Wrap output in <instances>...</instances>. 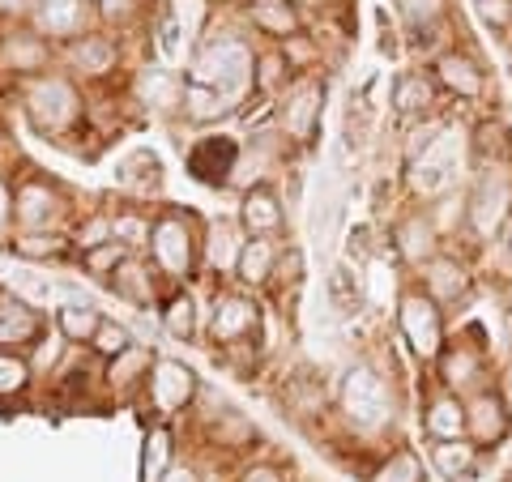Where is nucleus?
Listing matches in <instances>:
<instances>
[{"label": "nucleus", "mask_w": 512, "mask_h": 482, "mask_svg": "<svg viewBox=\"0 0 512 482\" xmlns=\"http://www.w3.org/2000/svg\"><path fill=\"white\" fill-rule=\"evenodd\" d=\"M512 218V163L500 167H474V180L466 192V235L478 248L495 244Z\"/></svg>", "instance_id": "f257e3e1"}, {"label": "nucleus", "mask_w": 512, "mask_h": 482, "mask_svg": "<svg viewBox=\"0 0 512 482\" xmlns=\"http://www.w3.org/2000/svg\"><path fill=\"white\" fill-rule=\"evenodd\" d=\"M338 414L350 431L359 436H376L393 423V393H389V380H384L376 367L355 363L338 384Z\"/></svg>", "instance_id": "f03ea898"}, {"label": "nucleus", "mask_w": 512, "mask_h": 482, "mask_svg": "<svg viewBox=\"0 0 512 482\" xmlns=\"http://www.w3.org/2000/svg\"><path fill=\"white\" fill-rule=\"evenodd\" d=\"M397 333H402V342L410 346L414 359H423V363L440 359V350L448 342V325H444V308L423 286H406L397 295Z\"/></svg>", "instance_id": "7ed1b4c3"}, {"label": "nucleus", "mask_w": 512, "mask_h": 482, "mask_svg": "<svg viewBox=\"0 0 512 482\" xmlns=\"http://www.w3.org/2000/svg\"><path fill=\"white\" fill-rule=\"evenodd\" d=\"M192 82L218 90L222 99H235L248 82H256V56L248 52V43H239V39L205 43L197 64H192Z\"/></svg>", "instance_id": "20e7f679"}, {"label": "nucleus", "mask_w": 512, "mask_h": 482, "mask_svg": "<svg viewBox=\"0 0 512 482\" xmlns=\"http://www.w3.org/2000/svg\"><path fill=\"white\" fill-rule=\"evenodd\" d=\"M436 367V384L448 393H457V397H474V393H483L491 389V359H487V346L483 342H474V337H448L444 350H440V359L431 363Z\"/></svg>", "instance_id": "39448f33"}, {"label": "nucleus", "mask_w": 512, "mask_h": 482, "mask_svg": "<svg viewBox=\"0 0 512 482\" xmlns=\"http://www.w3.org/2000/svg\"><path fill=\"white\" fill-rule=\"evenodd\" d=\"M210 342L222 350H256L261 342V308L244 295H218L210 308Z\"/></svg>", "instance_id": "423d86ee"}, {"label": "nucleus", "mask_w": 512, "mask_h": 482, "mask_svg": "<svg viewBox=\"0 0 512 482\" xmlns=\"http://www.w3.org/2000/svg\"><path fill=\"white\" fill-rule=\"evenodd\" d=\"M325 94H329V86L320 82V77H299V82L282 94V107H278L282 133L299 141V146H312L316 141L320 116H325Z\"/></svg>", "instance_id": "0eeeda50"}, {"label": "nucleus", "mask_w": 512, "mask_h": 482, "mask_svg": "<svg viewBox=\"0 0 512 482\" xmlns=\"http://www.w3.org/2000/svg\"><path fill=\"white\" fill-rule=\"evenodd\" d=\"M512 436V406L500 397V389H483L466 397V440L474 448H483V453H495V448H504Z\"/></svg>", "instance_id": "6e6552de"}, {"label": "nucleus", "mask_w": 512, "mask_h": 482, "mask_svg": "<svg viewBox=\"0 0 512 482\" xmlns=\"http://www.w3.org/2000/svg\"><path fill=\"white\" fill-rule=\"evenodd\" d=\"M406 184L419 201H431L436 205L440 197H448V192H457V154H453V137H436V146H431L427 154H419L414 163H406Z\"/></svg>", "instance_id": "1a4fd4ad"}, {"label": "nucleus", "mask_w": 512, "mask_h": 482, "mask_svg": "<svg viewBox=\"0 0 512 482\" xmlns=\"http://www.w3.org/2000/svg\"><path fill=\"white\" fill-rule=\"evenodd\" d=\"M150 252L154 265L167 273V278H188L192 265H197V235H192V222L184 214H163L150 231Z\"/></svg>", "instance_id": "9d476101"}, {"label": "nucleus", "mask_w": 512, "mask_h": 482, "mask_svg": "<svg viewBox=\"0 0 512 482\" xmlns=\"http://www.w3.org/2000/svg\"><path fill=\"white\" fill-rule=\"evenodd\" d=\"M431 77L440 82L444 94H453V99H466V103H478L483 94L491 90V73L483 69V60L466 47H448L431 60Z\"/></svg>", "instance_id": "9b49d317"}, {"label": "nucleus", "mask_w": 512, "mask_h": 482, "mask_svg": "<svg viewBox=\"0 0 512 482\" xmlns=\"http://www.w3.org/2000/svg\"><path fill=\"white\" fill-rule=\"evenodd\" d=\"M423 291L436 299L440 308L470 299V291H474V269H470V261H461L457 252H436L423 265Z\"/></svg>", "instance_id": "f8f14e48"}, {"label": "nucleus", "mask_w": 512, "mask_h": 482, "mask_svg": "<svg viewBox=\"0 0 512 482\" xmlns=\"http://www.w3.org/2000/svg\"><path fill=\"white\" fill-rule=\"evenodd\" d=\"M146 393L158 414H180L188 401L197 397V376L175 359H154L150 376H146Z\"/></svg>", "instance_id": "ddd939ff"}, {"label": "nucleus", "mask_w": 512, "mask_h": 482, "mask_svg": "<svg viewBox=\"0 0 512 482\" xmlns=\"http://www.w3.org/2000/svg\"><path fill=\"white\" fill-rule=\"evenodd\" d=\"M239 167V141L235 137H201L197 146L188 150V175L201 184H227Z\"/></svg>", "instance_id": "4468645a"}, {"label": "nucleus", "mask_w": 512, "mask_h": 482, "mask_svg": "<svg viewBox=\"0 0 512 482\" xmlns=\"http://www.w3.org/2000/svg\"><path fill=\"white\" fill-rule=\"evenodd\" d=\"M440 227L431 222V214L427 210H410L406 218H397V227H393V248H397V256H402L406 265H414V269H423L431 256L440 252Z\"/></svg>", "instance_id": "2eb2a0df"}, {"label": "nucleus", "mask_w": 512, "mask_h": 482, "mask_svg": "<svg viewBox=\"0 0 512 482\" xmlns=\"http://www.w3.org/2000/svg\"><path fill=\"white\" fill-rule=\"evenodd\" d=\"M73 116H77V94L69 82L47 77V82L30 90V120H35L39 133H60Z\"/></svg>", "instance_id": "dca6fc26"}, {"label": "nucleus", "mask_w": 512, "mask_h": 482, "mask_svg": "<svg viewBox=\"0 0 512 482\" xmlns=\"http://www.w3.org/2000/svg\"><path fill=\"white\" fill-rule=\"evenodd\" d=\"M419 427L427 440H466V397L436 389L423 401Z\"/></svg>", "instance_id": "f3484780"}, {"label": "nucleus", "mask_w": 512, "mask_h": 482, "mask_svg": "<svg viewBox=\"0 0 512 482\" xmlns=\"http://www.w3.org/2000/svg\"><path fill=\"white\" fill-rule=\"evenodd\" d=\"M239 227H244L248 239H269L286 227V214H282V201L269 184H252L239 201Z\"/></svg>", "instance_id": "a211bd4d"}, {"label": "nucleus", "mask_w": 512, "mask_h": 482, "mask_svg": "<svg viewBox=\"0 0 512 482\" xmlns=\"http://www.w3.org/2000/svg\"><path fill=\"white\" fill-rule=\"evenodd\" d=\"M483 448H474L470 440H431L427 461L444 482H470L483 474Z\"/></svg>", "instance_id": "6ab92c4d"}, {"label": "nucleus", "mask_w": 512, "mask_h": 482, "mask_svg": "<svg viewBox=\"0 0 512 482\" xmlns=\"http://www.w3.org/2000/svg\"><path fill=\"white\" fill-rule=\"evenodd\" d=\"M440 103V82L423 69H410L393 82V111L402 120H427Z\"/></svg>", "instance_id": "aec40b11"}, {"label": "nucleus", "mask_w": 512, "mask_h": 482, "mask_svg": "<svg viewBox=\"0 0 512 482\" xmlns=\"http://www.w3.org/2000/svg\"><path fill=\"white\" fill-rule=\"evenodd\" d=\"M56 214H60V201H56L52 184H43V180H26V184L18 188V197H13V218L22 222V231H43V227H52Z\"/></svg>", "instance_id": "412c9836"}, {"label": "nucleus", "mask_w": 512, "mask_h": 482, "mask_svg": "<svg viewBox=\"0 0 512 482\" xmlns=\"http://www.w3.org/2000/svg\"><path fill=\"white\" fill-rule=\"evenodd\" d=\"M470 163L474 167H500L512 163V128L500 120H483L470 133Z\"/></svg>", "instance_id": "4be33fe9"}, {"label": "nucleus", "mask_w": 512, "mask_h": 482, "mask_svg": "<svg viewBox=\"0 0 512 482\" xmlns=\"http://www.w3.org/2000/svg\"><path fill=\"white\" fill-rule=\"evenodd\" d=\"M278 244L274 239H248L244 252H239V265H235V278L244 286H269L274 282V269H278Z\"/></svg>", "instance_id": "5701e85b"}, {"label": "nucleus", "mask_w": 512, "mask_h": 482, "mask_svg": "<svg viewBox=\"0 0 512 482\" xmlns=\"http://www.w3.org/2000/svg\"><path fill=\"white\" fill-rule=\"evenodd\" d=\"M26 342H39L35 308H26L22 299L0 291V346H26Z\"/></svg>", "instance_id": "b1692460"}, {"label": "nucleus", "mask_w": 512, "mask_h": 482, "mask_svg": "<svg viewBox=\"0 0 512 482\" xmlns=\"http://www.w3.org/2000/svg\"><path fill=\"white\" fill-rule=\"evenodd\" d=\"M248 18L269 39H286V43H291L299 35V13H295L291 0H252Z\"/></svg>", "instance_id": "393cba45"}, {"label": "nucleus", "mask_w": 512, "mask_h": 482, "mask_svg": "<svg viewBox=\"0 0 512 482\" xmlns=\"http://www.w3.org/2000/svg\"><path fill=\"white\" fill-rule=\"evenodd\" d=\"M107 286H111V291H116L120 299L137 303V308H150V303H154V278H150L146 261H137V256H128V261L107 278Z\"/></svg>", "instance_id": "a878e982"}, {"label": "nucleus", "mask_w": 512, "mask_h": 482, "mask_svg": "<svg viewBox=\"0 0 512 482\" xmlns=\"http://www.w3.org/2000/svg\"><path fill=\"white\" fill-rule=\"evenodd\" d=\"M86 9H90V0H43L39 26L47 35H77L86 22Z\"/></svg>", "instance_id": "bb28decb"}, {"label": "nucleus", "mask_w": 512, "mask_h": 482, "mask_svg": "<svg viewBox=\"0 0 512 482\" xmlns=\"http://www.w3.org/2000/svg\"><path fill=\"white\" fill-rule=\"evenodd\" d=\"M244 244H248V239H239V231L231 227V222H214V227H210V239H205V256H210V269H218V273H235Z\"/></svg>", "instance_id": "cd10ccee"}, {"label": "nucleus", "mask_w": 512, "mask_h": 482, "mask_svg": "<svg viewBox=\"0 0 512 482\" xmlns=\"http://www.w3.org/2000/svg\"><path fill=\"white\" fill-rule=\"evenodd\" d=\"M137 90H141V99L158 111H180L188 99V82H180L175 73H146Z\"/></svg>", "instance_id": "c85d7f7f"}, {"label": "nucleus", "mask_w": 512, "mask_h": 482, "mask_svg": "<svg viewBox=\"0 0 512 482\" xmlns=\"http://www.w3.org/2000/svg\"><path fill=\"white\" fill-rule=\"evenodd\" d=\"M56 320H60V337H64V342H86L90 346L107 316L99 308H90V303H69V308L56 312Z\"/></svg>", "instance_id": "c756f323"}, {"label": "nucleus", "mask_w": 512, "mask_h": 482, "mask_svg": "<svg viewBox=\"0 0 512 482\" xmlns=\"http://www.w3.org/2000/svg\"><path fill=\"white\" fill-rule=\"evenodd\" d=\"M367 482H427L423 457L414 453V448H397V453H389L372 474H367Z\"/></svg>", "instance_id": "7c9ffc66"}, {"label": "nucleus", "mask_w": 512, "mask_h": 482, "mask_svg": "<svg viewBox=\"0 0 512 482\" xmlns=\"http://www.w3.org/2000/svg\"><path fill=\"white\" fill-rule=\"evenodd\" d=\"M150 367H154V359H150V350H141V346H133V350H124L120 359H111V384H116L120 393H128V389H137V384H146V376H150Z\"/></svg>", "instance_id": "2f4dec72"}, {"label": "nucleus", "mask_w": 512, "mask_h": 482, "mask_svg": "<svg viewBox=\"0 0 512 482\" xmlns=\"http://www.w3.org/2000/svg\"><path fill=\"white\" fill-rule=\"evenodd\" d=\"M171 474V431L158 427L146 436V453H141V482H163Z\"/></svg>", "instance_id": "473e14b6"}, {"label": "nucleus", "mask_w": 512, "mask_h": 482, "mask_svg": "<svg viewBox=\"0 0 512 482\" xmlns=\"http://www.w3.org/2000/svg\"><path fill=\"white\" fill-rule=\"evenodd\" d=\"M111 60H116V47H111L107 39H99V35L73 39V64H77L82 73H107Z\"/></svg>", "instance_id": "72a5a7b5"}, {"label": "nucleus", "mask_w": 512, "mask_h": 482, "mask_svg": "<svg viewBox=\"0 0 512 482\" xmlns=\"http://www.w3.org/2000/svg\"><path fill=\"white\" fill-rule=\"evenodd\" d=\"M291 73H295V64H291V56H286V47L256 56V90L261 94H274L282 82H291Z\"/></svg>", "instance_id": "f704fd0d"}, {"label": "nucleus", "mask_w": 512, "mask_h": 482, "mask_svg": "<svg viewBox=\"0 0 512 482\" xmlns=\"http://www.w3.org/2000/svg\"><path fill=\"white\" fill-rule=\"evenodd\" d=\"M163 329L171 337H180V342H192L197 337V299L192 295H175L163 312Z\"/></svg>", "instance_id": "c9c22d12"}, {"label": "nucleus", "mask_w": 512, "mask_h": 482, "mask_svg": "<svg viewBox=\"0 0 512 482\" xmlns=\"http://www.w3.org/2000/svg\"><path fill=\"white\" fill-rule=\"evenodd\" d=\"M231 99H222L218 90L210 86H197V82H188V99H184V111H188V120H197V124H210L218 120L222 111H227Z\"/></svg>", "instance_id": "e433bc0d"}, {"label": "nucleus", "mask_w": 512, "mask_h": 482, "mask_svg": "<svg viewBox=\"0 0 512 482\" xmlns=\"http://www.w3.org/2000/svg\"><path fill=\"white\" fill-rule=\"evenodd\" d=\"M13 252L26 261H47V256H64V239L60 235H43V231H26L13 239Z\"/></svg>", "instance_id": "4c0bfd02"}, {"label": "nucleus", "mask_w": 512, "mask_h": 482, "mask_svg": "<svg viewBox=\"0 0 512 482\" xmlns=\"http://www.w3.org/2000/svg\"><path fill=\"white\" fill-rule=\"evenodd\" d=\"M90 346H94V355H103V359H120L124 350H133V333L124 325H116V320H103Z\"/></svg>", "instance_id": "58836bf2"}, {"label": "nucleus", "mask_w": 512, "mask_h": 482, "mask_svg": "<svg viewBox=\"0 0 512 482\" xmlns=\"http://www.w3.org/2000/svg\"><path fill=\"white\" fill-rule=\"evenodd\" d=\"M150 231H154V222L137 218V214H120V218H111V235H116L128 252L150 248Z\"/></svg>", "instance_id": "ea45409f"}, {"label": "nucleus", "mask_w": 512, "mask_h": 482, "mask_svg": "<svg viewBox=\"0 0 512 482\" xmlns=\"http://www.w3.org/2000/svg\"><path fill=\"white\" fill-rule=\"evenodd\" d=\"M128 256H133V252H128L120 239H107V244H99V248L86 252V269L99 273V278H111V273H116V269L128 261Z\"/></svg>", "instance_id": "a19ab883"}, {"label": "nucleus", "mask_w": 512, "mask_h": 482, "mask_svg": "<svg viewBox=\"0 0 512 482\" xmlns=\"http://www.w3.org/2000/svg\"><path fill=\"white\" fill-rule=\"evenodd\" d=\"M397 9H402V18L419 30V35L423 30L431 35V26L444 18V0H397Z\"/></svg>", "instance_id": "79ce46f5"}, {"label": "nucleus", "mask_w": 512, "mask_h": 482, "mask_svg": "<svg viewBox=\"0 0 512 482\" xmlns=\"http://www.w3.org/2000/svg\"><path fill=\"white\" fill-rule=\"evenodd\" d=\"M9 60L18 64V73H35V69H43V60H47V47H43V39H35V35L9 39Z\"/></svg>", "instance_id": "37998d69"}, {"label": "nucleus", "mask_w": 512, "mask_h": 482, "mask_svg": "<svg viewBox=\"0 0 512 482\" xmlns=\"http://www.w3.org/2000/svg\"><path fill=\"white\" fill-rule=\"evenodd\" d=\"M474 13L487 30H500V35H512V0H474Z\"/></svg>", "instance_id": "c03bdc74"}, {"label": "nucleus", "mask_w": 512, "mask_h": 482, "mask_svg": "<svg viewBox=\"0 0 512 482\" xmlns=\"http://www.w3.org/2000/svg\"><path fill=\"white\" fill-rule=\"evenodd\" d=\"M26 380H30V363L9 355V350H0V393H18Z\"/></svg>", "instance_id": "a18cd8bd"}, {"label": "nucleus", "mask_w": 512, "mask_h": 482, "mask_svg": "<svg viewBox=\"0 0 512 482\" xmlns=\"http://www.w3.org/2000/svg\"><path fill=\"white\" fill-rule=\"evenodd\" d=\"M201 18H205V0H175V22H180L188 43L201 35Z\"/></svg>", "instance_id": "49530a36"}, {"label": "nucleus", "mask_w": 512, "mask_h": 482, "mask_svg": "<svg viewBox=\"0 0 512 482\" xmlns=\"http://www.w3.org/2000/svg\"><path fill=\"white\" fill-rule=\"evenodd\" d=\"M39 350L30 355L26 363H30V372H47V367H56V359H60V350H64V337H39L35 342Z\"/></svg>", "instance_id": "de8ad7c7"}, {"label": "nucleus", "mask_w": 512, "mask_h": 482, "mask_svg": "<svg viewBox=\"0 0 512 482\" xmlns=\"http://www.w3.org/2000/svg\"><path fill=\"white\" fill-rule=\"evenodd\" d=\"M239 482H286V474L278 470V465H248L244 474H239Z\"/></svg>", "instance_id": "09e8293b"}, {"label": "nucleus", "mask_w": 512, "mask_h": 482, "mask_svg": "<svg viewBox=\"0 0 512 482\" xmlns=\"http://www.w3.org/2000/svg\"><path fill=\"white\" fill-rule=\"evenodd\" d=\"M133 5H137V0H99V13L107 22H124L128 13H133Z\"/></svg>", "instance_id": "8fccbe9b"}, {"label": "nucleus", "mask_w": 512, "mask_h": 482, "mask_svg": "<svg viewBox=\"0 0 512 482\" xmlns=\"http://www.w3.org/2000/svg\"><path fill=\"white\" fill-rule=\"evenodd\" d=\"M495 256H500V265L512 273V218H508V227L500 231V239H495Z\"/></svg>", "instance_id": "3c124183"}, {"label": "nucleus", "mask_w": 512, "mask_h": 482, "mask_svg": "<svg viewBox=\"0 0 512 482\" xmlns=\"http://www.w3.org/2000/svg\"><path fill=\"white\" fill-rule=\"evenodd\" d=\"M495 389H500V397H504L508 406H512V359L500 367V376H495Z\"/></svg>", "instance_id": "603ef678"}, {"label": "nucleus", "mask_w": 512, "mask_h": 482, "mask_svg": "<svg viewBox=\"0 0 512 482\" xmlns=\"http://www.w3.org/2000/svg\"><path fill=\"white\" fill-rule=\"evenodd\" d=\"M9 218H13V197H9V184L0 180V227H5Z\"/></svg>", "instance_id": "864d4df0"}, {"label": "nucleus", "mask_w": 512, "mask_h": 482, "mask_svg": "<svg viewBox=\"0 0 512 482\" xmlns=\"http://www.w3.org/2000/svg\"><path fill=\"white\" fill-rule=\"evenodd\" d=\"M163 482H201V478H197V470H184V465H171V474H167Z\"/></svg>", "instance_id": "5fc2aeb1"}, {"label": "nucleus", "mask_w": 512, "mask_h": 482, "mask_svg": "<svg viewBox=\"0 0 512 482\" xmlns=\"http://www.w3.org/2000/svg\"><path fill=\"white\" fill-rule=\"evenodd\" d=\"M0 9H22V0H0Z\"/></svg>", "instance_id": "6e6d98bb"}, {"label": "nucleus", "mask_w": 512, "mask_h": 482, "mask_svg": "<svg viewBox=\"0 0 512 482\" xmlns=\"http://www.w3.org/2000/svg\"><path fill=\"white\" fill-rule=\"evenodd\" d=\"M508 52H512V35H508Z\"/></svg>", "instance_id": "4d7b16f0"}, {"label": "nucleus", "mask_w": 512, "mask_h": 482, "mask_svg": "<svg viewBox=\"0 0 512 482\" xmlns=\"http://www.w3.org/2000/svg\"><path fill=\"white\" fill-rule=\"evenodd\" d=\"M508 333H512V329H508Z\"/></svg>", "instance_id": "13d9d810"}]
</instances>
